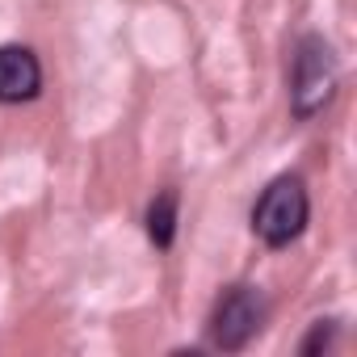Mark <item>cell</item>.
Segmentation results:
<instances>
[{
  "instance_id": "5b68a950",
  "label": "cell",
  "mask_w": 357,
  "mask_h": 357,
  "mask_svg": "<svg viewBox=\"0 0 357 357\" xmlns=\"http://www.w3.org/2000/svg\"><path fill=\"white\" fill-rule=\"evenodd\" d=\"M147 240L164 252V248H172V240H176V190H160L155 198H151V206H147Z\"/></svg>"
},
{
  "instance_id": "6da1fadb",
  "label": "cell",
  "mask_w": 357,
  "mask_h": 357,
  "mask_svg": "<svg viewBox=\"0 0 357 357\" xmlns=\"http://www.w3.org/2000/svg\"><path fill=\"white\" fill-rule=\"evenodd\" d=\"M340 89V59L324 34H303L290 59V114L298 122L319 118Z\"/></svg>"
},
{
  "instance_id": "277c9868",
  "label": "cell",
  "mask_w": 357,
  "mask_h": 357,
  "mask_svg": "<svg viewBox=\"0 0 357 357\" xmlns=\"http://www.w3.org/2000/svg\"><path fill=\"white\" fill-rule=\"evenodd\" d=\"M43 93V63L30 47L5 43L0 47V105H26Z\"/></svg>"
},
{
  "instance_id": "7a4b0ae2",
  "label": "cell",
  "mask_w": 357,
  "mask_h": 357,
  "mask_svg": "<svg viewBox=\"0 0 357 357\" xmlns=\"http://www.w3.org/2000/svg\"><path fill=\"white\" fill-rule=\"evenodd\" d=\"M307 219H311L307 185H303V176L286 172V176H278V181H269L265 194L257 198V206H252V236L265 248H290L307 231Z\"/></svg>"
},
{
  "instance_id": "3957f363",
  "label": "cell",
  "mask_w": 357,
  "mask_h": 357,
  "mask_svg": "<svg viewBox=\"0 0 357 357\" xmlns=\"http://www.w3.org/2000/svg\"><path fill=\"white\" fill-rule=\"evenodd\" d=\"M265 315H269V303L257 286H227L211 311V344L219 353H240L252 344V336L265 328Z\"/></svg>"
},
{
  "instance_id": "8992f818",
  "label": "cell",
  "mask_w": 357,
  "mask_h": 357,
  "mask_svg": "<svg viewBox=\"0 0 357 357\" xmlns=\"http://www.w3.org/2000/svg\"><path fill=\"white\" fill-rule=\"evenodd\" d=\"M332 340H336V319H315V324H311V332L303 336V344H298V353H303V357H315V353H328V349H332Z\"/></svg>"
}]
</instances>
